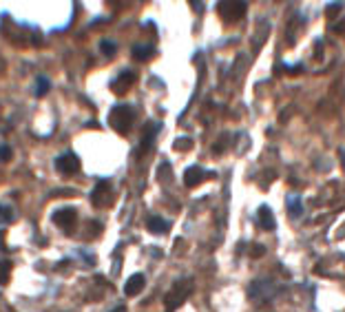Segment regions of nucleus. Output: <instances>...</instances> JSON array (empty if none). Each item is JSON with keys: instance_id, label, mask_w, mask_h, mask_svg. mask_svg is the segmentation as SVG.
Instances as JSON below:
<instances>
[{"instance_id": "1", "label": "nucleus", "mask_w": 345, "mask_h": 312, "mask_svg": "<svg viewBox=\"0 0 345 312\" xmlns=\"http://www.w3.org/2000/svg\"><path fill=\"white\" fill-rule=\"evenodd\" d=\"M108 122H111V126L115 131H120L122 135H126L131 129V124H133V108L126 106V104H120V106H115L111 111Z\"/></svg>"}, {"instance_id": "2", "label": "nucleus", "mask_w": 345, "mask_h": 312, "mask_svg": "<svg viewBox=\"0 0 345 312\" xmlns=\"http://www.w3.org/2000/svg\"><path fill=\"white\" fill-rule=\"evenodd\" d=\"M188 295H191V281H188V279H179V281H175L171 295H166V299H164L168 312H173L175 308H179V306L186 301Z\"/></svg>"}, {"instance_id": "3", "label": "nucleus", "mask_w": 345, "mask_h": 312, "mask_svg": "<svg viewBox=\"0 0 345 312\" xmlns=\"http://www.w3.org/2000/svg\"><path fill=\"white\" fill-rule=\"evenodd\" d=\"M53 224L60 226L64 233H73V230H75V224H78V212H75L71 206L58 208V210L53 212Z\"/></svg>"}, {"instance_id": "4", "label": "nucleus", "mask_w": 345, "mask_h": 312, "mask_svg": "<svg viewBox=\"0 0 345 312\" xmlns=\"http://www.w3.org/2000/svg\"><path fill=\"white\" fill-rule=\"evenodd\" d=\"M55 168H58L60 175H67V177H69V175H73V173H78V168H80L78 155L71 153V151L58 155V157H55Z\"/></svg>"}, {"instance_id": "5", "label": "nucleus", "mask_w": 345, "mask_h": 312, "mask_svg": "<svg viewBox=\"0 0 345 312\" xmlns=\"http://www.w3.org/2000/svg\"><path fill=\"white\" fill-rule=\"evenodd\" d=\"M219 11H221V16L228 18V20H237L239 16L246 13V2H221Z\"/></svg>"}, {"instance_id": "6", "label": "nucleus", "mask_w": 345, "mask_h": 312, "mask_svg": "<svg viewBox=\"0 0 345 312\" xmlns=\"http://www.w3.org/2000/svg\"><path fill=\"white\" fill-rule=\"evenodd\" d=\"M144 286H146V277L142 275V272H138V275H133V277L129 279V281H126L124 292H126V295H129V297H135V295H138V292H140Z\"/></svg>"}, {"instance_id": "7", "label": "nucleus", "mask_w": 345, "mask_h": 312, "mask_svg": "<svg viewBox=\"0 0 345 312\" xmlns=\"http://www.w3.org/2000/svg\"><path fill=\"white\" fill-rule=\"evenodd\" d=\"M108 193H111V184L106 182V179H100L98 182V186H96V191H93V195H91V200H93V204L96 206H102V200H108Z\"/></svg>"}, {"instance_id": "8", "label": "nucleus", "mask_w": 345, "mask_h": 312, "mask_svg": "<svg viewBox=\"0 0 345 312\" xmlns=\"http://www.w3.org/2000/svg\"><path fill=\"white\" fill-rule=\"evenodd\" d=\"M204 177H206V173H204L201 166H191L186 173H184V182H186V186H197Z\"/></svg>"}, {"instance_id": "9", "label": "nucleus", "mask_w": 345, "mask_h": 312, "mask_svg": "<svg viewBox=\"0 0 345 312\" xmlns=\"http://www.w3.org/2000/svg\"><path fill=\"white\" fill-rule=\"evenodd\" d=\"M259 226L263 230H275V217H272V210L268 206L259 208Z\"/></svg>"}, {"instance_id": "10", "label": "nucleus", "mask_w": 345, "mask_h": 312, "mask_svg": "<svg viewBox=\"0 0 345 312\" xmlns=\"http://www.w3.org/2000/svg\"><path fill=\"white\" fill-rule=\"evenodd\" d=\"M133 82H135V75H133V71H124V73L120 75V80H117V82H113L111 87L115 89V91H120V93H122V91H126V89H129Z\"/></svg>"}, {"instance_id": "11", "label": "nucleus", "mask_w": 345, "mask_h": 312, "mask_svg": "<svg viewBox=\"0 0 345 312\" xmlns=\"http://www.w3.org/2000/svg\"><path fill=\"white\" fill-rule=\"evenodd\" d=\"M146 228H148L150 233H166L168 221H164L162 217H148V219H146Z\"/></svg>"}, {"instance_id": "12", "label": "nucleus", "mask_w": 345, "mask_h": 312, "mask_svg": "<svg viewBox=\"0 0 345 312\" xmlns=\"http://www.w3.org/2000/svg\"><path fill=\"white\" fill-rule=\"evenodd\" d=\"M155 135H157V131H153V124H148V126H146L144 138H142V146H140L142 151H140V157L146 153V151L150 149V144H153V138H155Z\"/></svg>"}, {"instance_id": "13", "label": "nucleus", "mask_w": 345, "mask_h": 312, "mask_svg": "<svg viewBox=\"0 0 345 312\" xmlns=\"http://www.w3.org/2000/svg\"><path fill=\"white\" fill-rule=\"evenodd\" d=\"M150 53H153V47L150 45H135L133 47V58L135 60H148Z\"/></svg>"}, {"instance_id": "14", "label": "nucleus", "mask_w": 345, "mask_h": 312, "mask_svg": "<svg viewBox=\"0 0 345 312\" xmlns=\"http://www.w3.org/2000/svg\"><path fill=\"white\" fill-rule=\"evenodd\" d=\"M288 210H290L292 217H296V215H301V212H303V206H301L299 197H288Z\"/></svg>"}, {"instance_id": "15", "label": "nucleus", "mask_w": 345, "mask_h": 312, "mask_svg": "<svg viewBox=\"0 0 345 312\" xmlns=\"http://www.w3.org/2000/svg\"><path fill=\"white\" fill-rule=\"evenodd\" d=\"M49 89H51L49 78H45V75H40V78H38V84H36V96H38V98H42L47 91H49Z\"/></svg>"}, {"instance_id": "16", "label": "nucleus", "mask_w": 345, "mask_h": 312, "mask_svg": "<svg viewBox=\"0 0 345 312\" xmlns=\"http://www.w3.org/2000/svg\"><path fill=\"white\" fill-rule=\"evenodd\" d=\"M11 261H7V259H4V261H0V283H9V275H11Z\"/></svg>"}, {"instance_id": "17", "label": "nucleus", "mask_w": 345, "mask_h": 312, "mask_svg": "<svg viewBox=\"0 0 345 312\" xmlns=\"http://www.w3.org/2000/svg\"><path fill=\"white\" fill-rule=\"evenodd\" d=\"M100 49H102L104 55H108V58H111V55H115L117 47H115V42H113V40H102L100 42Z\"/></svg>"}, {"instance_id": "18", "label": "nucleus", "mask_w": 345, "mask_h": 312, "mask_svg": "<svg viewBox=\"0 0 345 312\" xmlns=\"http://www.w3.org/2000/svg\"><path fill=\"white\" fill-rule=\"evenodd\" d=\"M13 219V212H11V208H9L7 204H0V221H11Z\"/></svg>"}, {"instance_id": "19", "label": "nucleus", "mask_w": 345, "mask_h": 312, "mask_svg": "<svg viewBox=\"0 0 345 312\" xmlns=\"http://www.w3.org/2000/svg\"><path fill=\"white\" fill-rule=\"evenodd\" d=\"M13 157V151H11V146H7V144H2L0 146V162H9V159Z\"/></svg>"}, {"instance_id": "20", "label": "nucleus", "mask_w": 345, "mask_h": 312, "mask_svg": "<svg viewBox=\"0 0 345 312\" xmlns=\"http://www.w3.org/2000/svg\"><path fill=\"white\" fill-rule=\"evenodd\" d=\"M193 146V140L191 138H179L177 142H175V149L177 151H188Z\"/></svg>"}, {"instance_id": "21", "label": "nucleus", "mask_w": 345, "mask_h": 312, "mask_svg": "<svg viewBox=\"0 0 345 312\" xmlns=\"http://www.w3.org/2000/svg\"><path fill=\"white\" fill-rule=\"evenodd\" d=\"M263 253H266V250H263V246H254V248H252V257H261Z\"/></svg>"}, {"instance_id": "22", "label": "nucleus", "mask_w": 345, "mask_h": 312, "mask_svg": "<svg viewBox=\"0 0 345 312\" xmlns=\"http://www.w3.org/2000/svg\"><path fill=\"white\" fill-rule=\"evenodd\" d=\"M111 312H126V310H124V306H115Z\"/></svg>"}, {"instance_id": "23", "label": "nucleus", "mask_w": 345, "mask_h": 312, "mask_svg": "<svg viewBox=\"0 0 345 312\" xmlns=\"http://www.w3.org/2000/svg\"><path fill=\"white\" fill-rule=\"evenodd\" d=\"M341 155H343V164H345V151H341Z\"/></svg>"}]
</instances>
